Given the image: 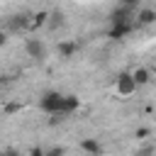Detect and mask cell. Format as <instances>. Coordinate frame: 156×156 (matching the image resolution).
Returning a JSON list of instances; mask_svg holds the SVG:
<instances>
[{"mask_svg": "<svg viewBox=\"0 0 156 156\" xmlns=\"http://www.w3.org/2000/svg\"><path fill=\"white\" fill-rule=\"evenodd\" d=\"M61 93H56V90H49V93H44L41 95V100H39V107L44 110V112H49V115H58L61 112Z\"/></svg>", "mask_w": 156, "mask_h": 156, "instance_id": "6da1fadb", "label": "cell"}, {"mask_svg": "<svg viewBox=\"0 0 156 156\" xmlns=\"http://www.w3.org/2000/svg\"><path fill=\"white\" fill-rule=\"evenodd\" d=\"M115 88H117V93H119V95H124V98H127V95H132L139 85L134 83V76H132L129 71H122V73H117V78H115Z\"/></svg>", "mask_w": 156, "mask_h": 156, "instance_id": "7a4b0ae2", "label": "cell"}, {"mask_svg": "<svg viewBox=\"0 0 156 156\" xmlns=\"http://www.w3.org/2000/svg\"><path fill=\"white\" fill-rule=\"evenodd\" d=\"M24 51H27V56L34 58V61H44V58H46V44H44L41 39H27V41H24Z\"/></svg>", "mask_w": 156, "mask_h": 156, "instance_id": "3957f363", "label": "cell"}, {"mask_svg": "<svg viewBox=\"0 0 156 156\" xmlns=\"http://www.w3.org/2000/svg\"><path fill=\"white\" fill-rule=\"evenodd\" d=\"M134 10L136 5H117L110 12V22H134Z\"/></svg>", "mask_w": 156, "mask_h": 156, "instance_id": "277c9868", "label": "cell"}, {"mask_svg": "<svg viewBox=\"0 0 156 156\" xmlns=\"http://www.w3.org/2000/svg\"><path fill=\"white\" fill-rule=\"evenodd\" d=\"M134 27H136V22H112L107 29V37L110 39H124Z\"/></svg>", "mask_w": 156, "mask_h": 156, "instance_id": "5b68a950", "label": "cell"}, {"mask_svg": "<svg viewBox=\"0 0 156 156\" xmlns=\"http://www.w3.org/2000/svg\"><path fill=\"white\" fill-rule=\"evenodd\" d=\"M29 17H32V15H27V12H17V15H12V17L7 20L10 32H27V29H29Z\"/></svg>", "mask_w": 156, "mask_h": 156, "instance_id": "8992f818", "label": "cell"}, {"mask_svg": "<svg viewBox=\"0 0 156 156\" xmlns=\"http://www.w3.org/2000/svg\"><path fill=\"white\" fill-rule=\"evenodd\" d=\"M78 105H80V100L76 98V95H63L61 98V117H68V115H73L76 110H78Z\"/></svg>", "mask_w": 156, "mask_h": 156, "instance_id": "52a82bcc", "label": "cell"}, {"mask_svg": "<svg viewBox=\"0 0 156 156\" xmlns=\"http://www.w3.org/2000/svg\"><path fill=\"white\" fill-rule=\"evenodd\" d=\"M134 22H136V24H141V27H149V24H154V22H156V12H154L151 7H144V10L134 12Z\"/></svg>", "mask_w": 156, "mask_h": 156, "instance_id": "ba28073f", "label": "cell"}, {"mask_svg": "<svg viewBox=\"0 0 156 156\" xmlns=\"http://www.w3.org/2000/svg\"><path fill=\"white\" fill-rule=\"evenodd\" d=\"M66 24V15H63V10H51L49 15H46V27L49 29H58V27H63Z\"/></svg>", "mask_w": 156, "mask_h": 156, "instance_id": "9c48e42d", "label": "cell"}, {"mask_svg": "<svg viewBox=\"0 0 156 156\" xmlns=\"http://www.w3.org/2000/svg\"><path fill=\"white\" fill-rule=\"evenodd\" d=\"M76 51H78V41H71V39H66V41H58V54H61L63 58H71Z\"/></svg>", "mask_w": 156, "mask_h": 156, "instance_id": "30bf717a", "label": "cell"}, {"mask_svg": "<svg viewBox=\"0 0 156 156\" xmlns=\"http://www.w3.org/2000/svg\"><path fill=\"white\" fill-rule=\"evenodd\" d=\"M80 149L83 151H88V154H102L105 149H102V144L100 141H95V139H83L80 141Z\"/></svg>", "mask_w": 156, "mask_h": 156, "instance_id": "8fae6325", "label": "cell"}, {"mask_svg": "<svg viewBox=\"0 0 156 156\" xmlns=\"http://www.w3.org/2000/svg\"><path fill=\"white\" fill-rule=\"evenodd\" d=\"M46 15H49V12H44V10L37 12V15H32V17H29V29H39V27H44V24H46Z\"/></svg>", "mask_w": 156, "mask_h": 156, "instance_id": "7c38bea8", "label": "cell"}, {"mask_svg": "<svg viewBox=\"0 0 156 156\" xmlns=\"http://www.w3.org/2000/svg\"><path fill=\"white\" fill-rule=\"evenodd\" d=\"M132 76H134V83H136V85H146V83L151 80V73H149L146 68H136Z\"/></svg>", "mask_w": 156, "mask_h": 156, "instance_id": "4fadbf2b", "label": "cell"}, {"mask_svg": "<svg viewBox=\"0 0 156 156\" xmlns=\"http://www.w3.org/2000/svg\"><path fill=\"white\" fill-rule=\"evenodd\" d=\"M61 154H66V149H63V146H51V149H46V151H44V156H61Z\"/></svg>", "mask_w": 156, "mask_h": 156, "instance_id": "5bb4252c", "label": "cell"}, {"mask_svg": "<svg viewBox=\"0 0 156 156\" xmlns=\"http://www.w3.org/2000/svg\"><path fill=\"white\" fill-rule=\"evenodd\" d=\"M20 110H22V105H20V102H10V105H5V112H7V115L20 112Z\"/></svg>", "mask_w": 156, "mask_h": 156, "instance_id": "9a60e30c", "label": "cell"}, {"mask_svg": "<svg viewBox=\"0 0 156 156\" xmlns=\"http://www.w3.org/2000/svg\"><path fill=\"white\" fill-rule=\"evenodd\" d=\"M149 134H151V129H146V127L136 129V139H144V136H149Z\"/></svg>", "mask_w": 156, "mask_h": 156, "instance_id": "2e32d148", "label": "cell"}, {"mask_svg": "<svg viewBox=\"0 0 156 156\" xmlns=\"http://www.w3.org/2000/svg\"><path fill=\"white\" fill-rule=\"evenodd\" d=\"M29 154L32 156H44V149L41 146H34V149H29Z\"/></svg>", "mask_w": 156, "mask_h": 156, "instance_id": "e0dca14e", "label": "cell"}, {"mask_svg": "<svg viewBox=\"0 0 156 156\" xmlns=\"http://www.w3.org/2000/svg\"><path fill=\"white\" fill-rule=\"evenodd\" d=\"M5 41H7V34H5V32H0V49L5 46Z\"/></svg>", "mask_w": 156, "mask_h": 156, "instance_id": "ac0fdd59", "label": "cell"}, {"mask_svg": "<svg viewBox=\"0 0 156 156\" xmlns=\"http://www.w3.org/2000/svg\"><path fill=\"white\" fill-rule=\"evenodd\" d=\"M139 0H119V5H136Z\"/></svg>", "mask_w": 156, "mask_h": 156, "instance_id": "d6986e66", "label": "cell"}]
</instances>
